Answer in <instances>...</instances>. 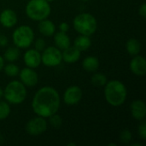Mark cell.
Wrapping results in <instances>:
<instances>
[{
  "instance_id": "5",
  "label": "cell",
  "mask_w": 146,
  "mask_h": 146,
  "mask_svg": "<svg viewBox=\"0 0 146 146\" xmlns=\"http://www.w3.org/2000/svg\"><path fill=\"white\" fill-rule=\"evenodd\" d=\"M3 98L9 104H21L27 98L26 86L21 81L12 80L5 86Z\"/></svg>"
},
{
  "instance_id": "7",
  "label": "cell",
  "mask_w": 146,
  "mask_h": 146,
  "mask_svg": "<svg viewBox=\"0 0 146 146\" xmlns=\"http://www.w3.org/2000/svg\"><path fill=\"white\" fill-rule=\"evenodd\" d=\"M62 62V51L56 46L45 48L41 54V62L49 68H54L61 64Z\"/></svg>"
},
{
  "instance_id": "14",
  "label": "cell",
  "mask_w": 146,
  "mask_h": 146,
  "mask_svg": "<svg viewBox=\"0 0 146 146\" xmlns=\"http://www.w3.org/2000/svg\"><path fill=\"white\" fill-rule=\"evenodd\" d=\"M131 115L137 121H143L146 116V106L144 101L135 100L130 106Z\"/></svg>"
},
{
  "instance_id": "2",
  "label": "cell",
  "mask_w": 146,
  "mask_h": 146,
  "mask_svg": "<svg viewBox=\"0 0 146 146\" xmlns=\"http://www.w3.org/2000/svg\"><path fill=\"white\" fill-rule=\"evenodd\" d=\"M127 96L126 86L119 80H114L106 83L104 86V97L109 104L113 107L121 106Z\"/></svg>"
},
{
  "instance_id": "3",
  "label": "cell",
  "mask_w": 146,
  "mask_h": 146,
  "mask_svg": "<svg viewBox=\"0 0 146 146\" xmlns=\"http://www.w3.org/2000/svg\"><path fill=\"white\" fill-rule=\"evenodd\" d=\"M51 8L46 0H30L26 5L27 16L35 21L47 19L50 15Z\"/></svg>"
},
{
  "instance_id": "23",
  "label": "cell",
  "mask_w": 146,
  "mask_h": 146,
  "mask_svg": "<svg viewBox=\"0 0 146 146\" xmlns=\"http://www.w3.org/2000/svg\"><path fill=\"white\" fill-rule=\"evenodd\" d=\"M3 71L5 74L9 77H15L19 74L20 69L18 66H16L13 62H9V64L5 65L3 67Z\"/></svg>"
},
{
  "instance_id": "28",
  "label": "cell",
  "mask_w": 146,
  "mask_h": 146,
  "mask_svg": "<svg viewBox=\"0 0 146 146\" xmlns=\"http://www.w3.org/2000/svg\"><path fill=\"white\" fill-rule=\"evenodd\" d=\"M138 132H139V137L143 139V140H145L146 139V122L145 121H143L139 127V129H138Z\"/></svg>"
},
{
  "instance_id": "15",
  "label": "cell",
  "mask_w": 146,
  "mask_h": 146,
  "mask_svg": "<svg viewBox=\"0 0 146 146\" xmlns=\"http://www.w3.org/2000/svg\"><path fill=\"white\" fill-rule=\"evenodd\" d=\"M81 56V51H80L77 48L73 46H68L62 52V61L66 63H74L76 62Z\"/></svg>"
},
{
  "instance_id": "36",
  "label": "cell",
  "mask_w": 146,
  "mask_h": 146,
  "mask_svg": "<svg viewBox=\"0 0 146 146\" xmlns=\"http://www.w3.org/2000/svg\"><path fill=\"white\" fill-rule=\"evenodd\" d=\"M48 3H51V2H53V1H55V0H46Z\"/></svg>"
},
{
  "instance_id": "21",
  "label": "cell",
  "mask_w": 146,
  "mask_h": 146,
  "mask_svg": "<svg viewBox=\"0 0 146 146\" xmlns=\"http://www.w3.org/2000/svg\"><path fill=\"white\" fill-rule=\"evenodd\" d=\"M20 50L17 47H9L8 48L4 54H3V59L6 60L9 62H14L17 61L20 57Z\"/></svg>"
},
{
  "instance_id": "12",
  "label": "cell",
  "mask_w": 146,
  "mask_h": 146,
  "mask_svg": "<svg viewBox=\"0 0 146 146\" xmlns=\"http://www.w3.org/2000/svg\"><path fill=\"white\" fill-rule=\"evenodd\" d=\"M23 61L27 67L36 68L39 67L41 62V53L35 49L27 50L23 56Z\"/></svg>"
},
{
  "instance_id": "27",
  "label": "cell",
  "mask_w": 146,
  "mask_h": 146,
  "mask_svg": "<svg viewBox=\"0 0 146 146\" xmlns=\"http://www.w3.org/2000/svg\"><path fill=\"white\" fill-rule=\"evenodd\" d=\"M46 48V42L44 38H38L37 40H35L34 42V49L37 50L38 51L41 52L43 51L44 49Z\"/></svg>"
},
{
  "instance_id": "18",
  "label": "cell",
  "mask_w": 146,
  "mask_h": 146,
  "mask_svg": "<svg viewBox=\"0 0 146 146\" xmlns=\"http://www.w3.org/2000/svg\"><path fill=\"white\" fill-rule=\"evenodd\" d=\"M92 45V40L90 36L86 35H80L78 36L74 42V46L77 48L80 51H86Z\"/></svg>"
},
{
  "instance_id": "9",
  "label": "cell",
  "mask_w": 146,
  "mask_h": 146,
  "mask_svg": "<svg viewBox=\"0 0 146 146\" xmlns=\"http://www.w3.org/2000/svg\"><path fill=\"white\" fill-rule=\"evenodd\" d=\"M83 97V92L78 86H71L66 89L63 93V101L68 105H75L80 102Z\"/></svg>"
},
{
  "instance_id": "29",
  "label": "cell",
  "mask_w": 146,
  "mask_h": 146,
  "mask_svg": "<svg viewBox=\"0 0 146 146\" xmlns=\"http://www.w3.org/2000/svg\"><path fill=\"white\" fill-rule=\"evenodd\" d=\"M9 39L6 35L0 34V47H4L8 44Z\"/></svg>"
},
{
  "instance_id": "22",
  "label": "cell",
  "mask_w": 146,
  "mask_h": 146,
  "mask_svg": "<svg viewBox=\"0 0 146 146\" xmlns=\"http://www.w3.org/2000/svg\"><path fill=\"white\" fill-rule=\"evenodd\" d=\"M91 82L94 86L101 87V86H104L108 81H107V77L104 74L96 73L92 76Z\"/></svg>"
},
{
  "instance_id": "1",
  "label": "cell",
  "mask_w": 146,
  "mask_h": 146,
  "mask_svg": "<svg viewBox=\"0 0 146 146\" xmlns=\"http://www.w3.org/2000/svg\"><path fill=\"white\" fill-rule=\"evenodd\" d=\"M61 104L58 92L50 86H44L38 90L32 100V109L38 115L48 118L57 113Z\"/></svg>"
},
{
  "instance_id": "35",
  "label": "cell",
  "mask_w": 146,
  "mask_h": 146,
  "mask_svg": "<svg viewBox=\"0 0 146 146\" xmlns=\"http://www.w3.org/2000/svg\"><path fill=\"white\" fill-rule=\"evenodd\" d=\"M135 145L141 146V144H133V145H132V146H135Z\"/></svg>"
},
{
  "instance_id": "26",
  "label": "cell",
  "mask_w": 146,
  "mask_h": 146,
  "mask_svg": "<svg viewBox=\"0 0 146 146\" xmlns=\"http://www.w3.org/2000/svg\"><path fill=\"white\" fill-rule=\"evenodd\" d=\"M132 138H133L132 133L128 129H124L120 133V139L123 144H128L132 140Z\"/></svg>"
},
{
  "instance_id": "20",
  "label": "cell",
  "mask_w": 146,
  "mask_h": 146,
  "mask_svg": "<svg viewBox=\"0 0 146 146\" xmlns=\"http://www.w3.org/2000/svg\"><path fill=\"white\" fill-rule=\"evenodd\" d=\"M126 49L129 55H131L132 56H134L139 54L141 50V44L136 38H130L127 40L126 44Z\"/></svg>"
},
{
  "instance_id": "6",
  "label": "cell",
  "mask_w": 146,
  "mask_h": 146,
  "mask_svg": "<svg viewBox=\"0 0 146 146\" xmlns=\"http://www.w3.org/2000/svg\"><path fill=\"white\" fill-rule=\"evenodd\" d=\"M12 40L17 48L27 49L33 43L34 32L29 26H20L13 32Z\"/></svg>"
},
{
  "instance_id": "33",
  "label": "cell",
  "mask_w": 146,
  "mask_h": 146,
  "mask_svg": "<svg viewBox=\"0 0 146 146\" xmlns=\"http://www.w3.org/2000/svg\"><path fill=\"white\" fill-rule=\"evenodd\" d=\"M3 98V90L0 87V99Z\"/></svg>"
},
{
  "instance_id": "37",
  "label": "cell",
  "mask_w": 146,
  "mask_h": 146,
  "mask_svg": "<svg viewBox=\"0 0 146 146\" xmlns=\"http://www.w3.org/2000/svg\"><path fill=\"white\" fill-rule=\"evenodd\" d=\"M81 1H83V2H86V1H89V0H81Z\"/></svg>"
},
{
  "instance_id": "25",
  "label": "cell",
  "mask_w": 146,
  "mask_h": 146,
  "mask_svg": "<svg viewBox=\"0 0 146 146\" xmlns=\"http://www.w3.org/2000/svg\"><path fill=\"white\" fill-rule=\"evenodd\" d=\"M49 119V123L50 125L53 127V128H60L61 126L62 125V117L57 114H53L52 115H50V117H48Z\"/></svg>"
},
{
  "instance_id": "24",
  "label": "cell",
  "mask_w": 146,
  "mask_h": 146,
  "mask_svg": "<svg viewBox=\"0 0 146 146\" xmlns=\"http://www.w3.org/2000/svg\"><path fill=\"white\" fill-rule=\"evenodd\" d=\"M10 114V106L9 104L6 101L0 99V121L5 120Z\"/></svg>"
},
{
  "instance_id": "34",
  "label": "cell",
  "mask_w": 146,
  "mask_h": 146,
  "mask_svg": "<svg viewBox=\"0 0 146 146\" xmlns=\"http://www.w3.org/2000/svg\"><path fill=\"white\" fill-rule=\"evenodd\" d=\"M75 146L76 145L74 144V143H69V144H68V146Z\"/></svg>"
},
{
  "instance_id": "16",
  "label": "cell",
  "mask_w": 146,
  "mask_h": 146,
  "mask_svg": "<svg viewBox=\"0 0 146 146\" xmlns=\"http://www.w3.org/2000/svg\"><path fill=\"white\" fill-rule=\"evenodd\" d=\"M54 43L56 47H57L61 50H63L70 46V38L67 33L59 31L54 33Z\"/></svg>"
},
{
  "instance_id": "17",
  "label": "cell",
  "mask_w": 146,
  "mask_h": 146,
  "mask_svg": "<svg viewBox=\"0 0 146 146\" xmlns=\"http://www.w3.org/2000/svg\"><path fill=\"white\" fill-rule=\"evenodd\" d=\"M38 27L40 33L46 37H50L56 33V26L54 22L47 19L40 21Z\"/></svg>"
},
{
  "instance_id": "32",
  "label": "cell",
  "mask_w": 146,
  "mask_h": 146,
  "mask_svg": "<svg viewBox=\"0 0 146 146\" xmlns=\"http://www.w3.org/2000/svg\"><path fill=\"white\" fill-rule=\"evenodd\" d=\"M3 67H4V59H3V57L0 55V71L3 70Z\"/></svg>"
},
{
  "instance_id": "30",
  "label": "cell",
  "mask_w": 146,
  "mask_h": 146,
  "mask_svg": "<svg viewBox=\"0 0 146 146\" xmlns=\"http://www.w3.org/2000/svg\"><path fill=\"white\" fill-rule=\"evenodd\" d=\"M139 15H141L143 18H145L146 16V4L145 3H143L141 4V6L139 9Z\"/></svg>"
},
{
  "instance_id": "19",
  "label": "cell",
  "mask_w": 146,
  "mask_h": 146,
  "mask_svg": "<svg viewBox=\"0 0 146 146\" xmlns=\"http://www.w3.org/2000/svg\"><path fill=\"white\" fill-rule=\"evenodd\" d=\"M82 68L87 72H96L99 68V60L94 56H86L82 62Z\"/></svg>"
},
{
  "instance_id": "13",
  "label": "cell",
  "mask_w": 146,
  "mask_h": 146,
  "mask_svg": "<svg viewBox=\"0 0 146 146\" xmlns=\"http://www.w3.org/2000/svg\"><path fill=\"white\" fill-rule=\"evenodd\" d=\"M18 21L16 13L10 9H5L0 14V23L6 28L13 27L16 25Z\"/></svg>"
},
{
  "instance_id": "4",
  "label": "cell",
  "mask_w": 146,
  "mask_h": 146,
  "mask_svg": "<svg viewBox=\"0 0 146 146\" xmlns=\"http://www.w3.org/2000/svg\"><path fill=\"white\" fill-rule=\"evenodd\" d=\"M73 26L74 30L81 34L91 36L98 28L97 19L90 13H81L76 15L73 21Z\"/></svg>"
},
{
  "instance_id": "8",
  "label": "cell",
  "mask_w": 146,
  "mask_h": 146,
  "mask_svg": "<svg viewBox=\"0 0 146 146\" xmlns=\"http://www.w3.org/2000/svg\"><path fill=\"white\" fill-rule=\"evenodd\" d=\"M48 122L45 118L41 116L34 117L26 124V132L32 136H38L45 133L47 130Z\"/></svg>"
},
{
  "instance_id": "31",
  "label": "cell",
  "mask_w": 146,
  "mask_h": 146,
  "mask_svg": "<svg viewBox=\"0 0 146 146\" xmlns=\"http://www.w3.org/2000/svg\"><path fill=\"white\" fill-rule=\"evenodd\" d=\"M59 30L63 33H67L69 30V25L67 22H62L59 25Z\"/></svg>"
},
{
  "instance_id": "10",
  "label": "cell",
  "mask_w": 146,
  "mask_h": 146,
  "mask_svg": "<svg viewBox=\"0 0 146 146\" xmlns=\"http://www.w3.org/2000/svg\"><path fill=\"white\" fill-rule=\"evenodd\" d=\"M20 81L25 86L28 87H33L37 85L38 81V75L34 68H24L19 72Z\"/></svg>"
},
{
  "instance_id": "11",
  "label": "cell",
  "mask_w": 146,
  "mask_h": 146,
  "mask_svg": "<svg viewBox=\"0 0 146 146\" xmlns=\"http://www.w3.org/2000/svg\"><path fill=\"white\" fill-rule=\"evenodd\" d=\"M129 68L133 74L138 76H144L146 74V60L143 56L136 55L130 62Z\"/></svg>"
}]
</instances>
